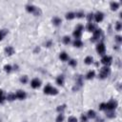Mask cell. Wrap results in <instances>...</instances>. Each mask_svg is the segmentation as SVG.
<instances>
[{
  "label": "cell",
  "instance_id": "cell-7",
  "mask_svg": "<svg viewBox=\"0 0 122 122\" xmlns=\"http://www.w3.org/2000/svg\"><path fill=\"white\" fill-rule=\"evenodd\" d=\"M112 56H110V55H104V56L101 58V63H102L104 66H106V67H109V66L112 64Z\"/></svg>",
  "mask_w": 122,
  "mask_h": 122
},
{
  "label": "cell",
  "instance_id": "cell-29",
  "mask_svg": "<svg viewBox=\"0 0 122 122\" xmlns=\"http://www.w3.org/2000/svg\"><path fill=\"white\" fill-rule=\"evenodd\" d=\"M20 82H21L22 84H26V83L28 82V76H27V75L21 76V77H20Z\"/></svg>",
  "mask_w": 122,
  "mask_h": 122
},
{
  "label": "cell",
  "instance_id": "cell-5",
  "mask_svg": "<svg viewBox=\"0 0 122 122\" xmlns=\"http://www.w3.org/2000/svg\"><path fill=\"white\" fill-rule=\"evenodd\" d=\"M84 30V27L82 25H77L76 26V28H75V30H74V31L72 33L75 39H80L81 38V36H82V30Z\"/></svg>",
  "mask_w": 122,
  "mask_h": 122
},
{
  "label": "cell",
  "instance_id": "cell-2",
  "mask_svg": "<svg viewBox=\"0 0 122 122\" xmlns=\"http://www.w3.org/2000/svg\"><path fill=\"white\" fill-rule=\"evenodd\" d=\"M44 93L49 94V95H56L58 93V91H57V89L53 88L51 85H47L44 88Z\"/></svg>",
  "mask_w": 122,
  "mask_h": 122
},
{
  "label": "cell",
  "instance_id": "cell-39",
  "mask_svg": "<svg viewBox=\"0 0 122 122\" xmlns=\"http://www.w3.org/2000/svg\"><path fill=\"white\" fill-rule=\"evenodd\" d=\"M99 110L105 111V103H101V104L99 105Z\"/></svg>",
  "mask_w": 122,
  "mask_h": 122
},
{
  "label": "cell",
  "instance_id": "cell-28",
  "mask_svg": "<svg viewBox=\"0 0 122 122\" xmlns=\"http://www.w3.org/2000/svg\"><path fill=\"white\" fill-rule=\"evenodd\" d=\"M7 33H8V30H0V41L4 38V36H5Z\"/></svg>",
  "mask_w": 122,
  "mask_h": 122
},
{
  "label": "cell",
  "instance_id": "cell-11",
  "mask_svg": "<svg viewBox=\"0 0 122 122\" xmlns=\"http://www.w3.org/2000/svg\"><path fill=\"white\" fill-rule=\"evenodd\" d=\"M15 96H16V98L19 99V100H24V99L27 97V94H26V92H25L24 91L19 90V91H17V92H15Z\"/></svg>",
  "mask_w": 122,
  "mask_h": 122
},
{
  "label": "cell",
  "instance_id": "cell-4",
  "mask_svg": "<svg viewBox=\"0 0 122 122\" xmlns=\"http://www.w3.org/2000/svg\"><path fill=\"white\" fill-rule=\"evenodd\" d=\"M110 73H111V69L109 68V67H103V68H101L100 69V72H99V77L101 78V79H105V78H107L109 75H110Z\"/></svg>",
  "mask_w": 122,
  "mask_h": 122
},
{
  "label": "cell",
  "instance_id": "cell-26",
  "mask_svg": "<svg viewBox=\"0 0 122 122\" xmlns=\"http://www.w3.org/2000/svg\"><path fill=\"white\" fill-rule=\"evenodd\" d=\"M63 120H64V114H63V113H59V114L57 115L55 121H56V122H63Z\"/></svg>",
  "mask_w": 122,
  "mask_h": 122
},
{
  "label": "cell",
  "instance_id": "cell-1",
  "mask_svg": "<svg viewBox=\"0 0 122 122\" xmlns=\"http://www.w3.org/2000/svg\"><path fill=\"white\" fill-rule=\"evenodd\" d=\"M117 101L114 99L110 100L108 103H105V111H114L117 108Z\"/></svg>",
  "mask_w": 122,
  "mask_h": 122
},
{
  "label": "cell",
  "instance_id": "cell-30",
  "mask_svg": "<svg viewBox=\"0 0 122 122\" xmlns=\"http://www.w3.org/2000/svg\"><path fill=\"white\" fill-rule=\"evenodd\" d=\"M4 70H5V71L6 72H10L11 71V70H12V68H11V66L10 65H5L4 66Z\"/></svg>",
  "mask_w": 122,
  "mask_h": 122
},
{
  "label": "cell",
  "instance_id": "cell-35",
  "mask_svg": "<svg viewBox=\"0 0 122 122\" xmlns=\"http://www.w3.org/2000/svg\"><path fill=\"white\" fill-rule=\"evenodd\" d=\"M68 122H77V118L74 116H70L68 119Z\"/></svg>",
  "mask_w": 122,
  "mask_h": 122
},
{
  "label": "cell",
  "instance_id": "cell-32",
  "mask_svg": "<svg viewBox=\"0 0 122 122\" xmlns=\"http://www.w3.org/2000/svg\"><path fill=\"white\" fill-rule=\"evenodd\" d=\"M5 97H4V95H3V91L2 90H0V104H2L4 101H5Z\"/></svg>",
  "mask_w": 122,
  "mask_h": 122
},
{
  "label": "cell",
  "instance_id": "cell-13",
  "mask_svg": "<svg viewBox=\"0 0 122 122\" xmlns=\"http://www.w3.org/2000/svg\"><path fill=\"white\" fill-rule=\"evenodd\" d=\"M86 29H87V30H88V31L93 32V31L95 30V25H94V24H92V22H89V23L87 24V26H86Z\"/></svg>",
  "mask_w": 122,
  "mask_h": 122
},
{
  "label": "cell",
  "instance_id": "cell-27",
  "mask_svg": "<svg viewBox=\"0 0 122 122\" xmlns=\"http://www.w3.org/2000/svg\"><path fill=\"white\" fill-rule=\"evenodd\" d=\"M69 65L71 66V67H76V65H77V61L75 60V59H71V60H69Z\"/></svg>",
  "mask_w": 122,
  "mask_h": 122
},
{
  "label": "cell",
  "instance_id": "cell-31",
  "mask_svg": "<svg viewBox=\"0 0 122 122\" xmlns=\"http://www.w3.org/2000/svg\"><path fill=\"white\" fill-rule=\"evenodd\" d=\"M107 116L110 118H112L115 116V113L113 112V111H107Z\"/></svg>",
  "mask_w": 122,
  "mask_h": 122
},
{
  "label": "cell",
  "instance_id": "cell-20",
  "mask_svg": "<svg viewBox=\"0 0 122 122\" xmlns=\"http://www.w3.org/2000/svg\"><path fill=\"white\" fill-rule=\"evenodd\" d=\"M94 76H95V71H89L88 73L86 74V78L89 79V80L90 79H92Z\"/></svg>",
  "mask_w": 122,
  "mask_h": 122
},
{
  "label": "cell",
  "instance_id": "cell-33",
  "mask_svg": "<svg viewBox=\"0 0 122 122\" xmlns=\"http://www.w3.org/2000/svg\"><path fill=\"white\" fill-rule=\"evenodd\" d=\"M75 17L82 18V17H84V13L82 11H77V12H75Z\"/></svg>",
  "mask_w": 122,
  "mask_h": 122
},
{
  "label": "cell",
  "instance_id": "cell-10",
  "mask_svg": "<svg viewBox=\"0 0 122 122\" xmlns=\"http://www.w3.org/2000/svg\"><path fill=\"white\" fill-rule=\"evenodd\" d=\"M30 86L32 89H37L41 86V81L38 79V78H33L31 81H30Z\"/></svg>",
  "mask_w": 122,
  "mask_h": 122
},
{
  "label": "cell",
  "instance_id": "cell-36",
  "mask_svg": "<svg viewBox=\"0 0 122 122\" xmlns=\"http://www.w3.org/2000/svg\"><path fill=\"white\" fill-rule=\"evenodd\" d=\"M121 28H122V26H121V23L118 21V22H116V26H115V30H121Z\"/></svg>",
  "mask_w": 122,
  "mask_h": 122
},
{
  "label": "cell",
  "instance_id": "cell-37",
  "mask_svg": "<svg viewBox=\"0 0 122 122\" xmlns=\"http://www.w3.org/2000/svg\"><path fill=\"white\" fill-rule=\"evenodd\" d=\"M115 41L120 44V43L122 42V37H121L120 35H116V36H115Z\"/></svg>",
  "mask_w": 122,
  "mask_h": 122
},
{
  "label": "cell",
  "instance_id": "cell-14",
  "mask_svg": "<svg viewBox=\"0 0 122 122\" xmlns=\"http://www.w3.org/2000/svg\"><path fill=\"white\" fill-rule=\"evenodd\" d=\"M64 82H65V77L63 75H58L56 78V84L59 86H63Z\"/></svg>",
  "mask_w": 122,
  "mask_h": 122
},
{
  "label": "cell",
  "instance_id": "cell-38",
  "mask_svg": "<svg viewBox=\"0 0 122 122\" xmlns=\"http://www.w3.org/2000/svg\"><path fill=\"white\" fill-rule=\"evenodd\" d=\"M87 120H88L87 115L86 114H82L81 115V122H87Z\"/></svg>",
  "mask_w": 122,
  "mask_h": 122
},
{
  "label": "cell",
  "instance_id": "cell-16",
  "mask_svg": "<svg viewBox=\"0 0 122 122\" xmlns=\"http://www.w3.org/2000/svg\"><path fill=\"white\" fill-rule=\"evenodd\" d=\"M61 23H62L61 18H59V17H57V16H54V17L52 18V24H53L54 26H59Z\"/></svg>",
  "mask_w": 122,
  "mask_h": 122
},
{
  "label": "cell",
  "instance_id": "cell-25",
  "mask_svg": "<svg viewBox=\"0 0 122 122\" xmlns=\"http://www.w3.org/2000/svg\"><path fill=\"white\" fill-rule=\"evenodd\" d=\"M62 40H63V43H64V44H66V45H68V44H70V43H71V38H70V36H68V35L64 36Z\"/></svg>",
  "mask_w": 122,
  "mask_h": 122
},
{
  "label": "cell",
  "instance_id": "cell-19",
  "mask_svg": "<svg viewBox=\"0 0 122 122\" xmlns=\"http://www.w3.org/2000/svg\"><path fill=\"white\" fill-rule=\"evenodd\" d=\"M59 58L61 61H68L69 60V55L66 52H61L59 55Z\"/></svg>",
  "mask_w": 122,
  "mask_h": 122
},
{
  "label": "cell",
  "instance_id": "cell-3",
  "mask_svg": "<svg viewBox=\"0 0 122 122\" xmlns=\"http://www.w3.org/2000/svg\"><path fill=\"white\" fill-rule=\"evenodd\" d=\"M26 10H27L28 12H31V13H33L35 15H40L42 13L41 12V10L39 8L33 6V5H27L26 6Z\"/></svg>",
  "mask_w": 122,
  "mask_h": 122
},
{
  "label": "cell",
  "instance_id": "cell-24",
  "mask_svg": "<svg viewBox=\"0 0 122 122\" xmlns=\"http://www.w3.org/2000/svg\"><path fill=\"white\" fill-rule=\"evenodd\" d=\"M65 109H66V105H60V106H58V107L56 108V111H57L59 113H63V112H64Z\"/></svg>",
  "mask_w": 122,
  "mask_h": 122
},
{
  "label": "cell",
  "instance_id": "cell-23",
  "mask_svg": "<svg viewBox=\"0 0 122 122\" xmlns=\"http://www.w3.org/2000/svg\"><path fill=\"white\" fill-rule=\"evenodd\" d=\"M84 62H85V64H87V65H91V64L93 62V58H92V56H87V57L85 58Z\"/></svg>",
  "mask_w": 122,
  "mask_h": 122
},
{
  "label": "cell",
  "instance_id": "cell-12",
  "mask_svg": "<svg viewBox=\"0 0 122 122\" xmlns=\"http://www.w3.org/2000/svg\"><path fill=\"white\" fill-rule=\"evenodd\" d=\"M14 52H15V51H14L13 47H11V46H8V47L5 48V53H6L7 55L10 56V55H12Z\"/></svg>",
  "mask_w": 122,
  "mask_h": 122
},
{
  "label": "cell",
  "instance_id": "cell-15",
  "mask_svg": "<svg viewBox=\"0 0 122 122\" xmlns=\"http://www.w3.org/2000/svg\"><path fill=\"white\" fill-rule=\"evenodd\" d=\"M110 7H111L112 10H116L119 8V3L116 2V1H112V2H111Z\"/></svg>",
  "mask_w": 122,
  "mask_h": 122
},
{
  "label": "cell",
  "instance_id": "cell-8",
  "mask_svg": "<svg viewBox=\"0 0 122 122\" xmlns=\"http://www.w3.org/2000/svg\"><path fill=\"white\" fill-rule=\"evenodd\" d=\"M96 51L100 54V55H104L106 52V47L104 45V43H98L96 46Z\"/></svg>",
  "mask_w": 122,
  "mask_h": 122
},
{
  "label": "cell",
  "instance_id": "cell-9",
  "mask_svg": "<svg viewBox=\"0 0 122 122\" xmlns=\"http://www.w3.org/2000/svg\"><path fill=\"white\" fill-rule=\"evenodd\" d=\"M93 19H94L97 23L103 21V19H104V13L101 12V11H97V12H95V13L93 14Z\"/></svg>",
  "mask_w": 122,
  "mask_h": 122
},
{
  "label": "cell",
  "instance_id": "cell-18",
  "mask_svg": "<svg viewBox=\"0 0 122 122\" xmlns=\"http://www.w3.org/2000/svg\"><path fill=\"white\" fill-rule=\"evenodd\" d=\"M73 46H74L75 48H81V47L83 46V42H82L80 39H75V40L73 41Z\"/></svg>",
  "mask_w": 122,
  "mask_h": 122
},
{
  "label": "cell",
  "instance_id": "cell-17",
  "mask_svg": "<svg viewBox=\"0 0 122 122\" xmlns=\"http://www.w3.org/2000/svg\"><path fill=\"white\" fill-rule=\"evenodd\" d=\"M86 115H87L88 118H95L96 117V112L93 110H90Z\"/></svg>",
  "mask_w": 122,
  "mask_h": 122
},
{
  "label": "cell",
  "instance_id": "cell-34",
  "mask_svg": "<svg viewBox=\"0 0 122 122\" xmlns=\"http://www.w3.org/2000/svg\"><path fill=\"white\" fill-rule=\"evenodd\" d=\"M93 19V13H89L87 15V20L88 22H92V20Z\"/></svg>",
  "mask_w": 122,
  "mask_h": 122
},
{
  "label": "cell",
  "instance_id": "cell-21",
  "mask_svg": "<svg viewBox=\"0 0 122 122\" xmlns=\"http://www.w3.org/2000/svg\"><path fill=\"white\" fill-rule=\"evenodd\" d=\"M6 99H7V100H9V101H13V100H15V99H16L15 93H12V92L8 93V95H7Z\"/></svg>",
  "mask_w": 122,
  "mask_h": 122
},
{
  "label": "cell",
  "instance_id": "cell-22",
  "mask_svg": "<svg viewBox=\"0 0 122 122\" xmlns=\"http://www.w3.org/2000/svg\"><path fill=\"white\" fill-rule=\"evenodd\" d=\"M75 17V13L74 12H67L66 13V19H68V20H71V19H73Z\"/></svg>",
  "mask_w": 122,
  "mask_h": 122
},
{
  "label": "cell",
  "instance_id": "cell-6",
  "mask_svg": "<svg viewBox=\"0 0 122 122\" xmlns=\"http://www.w3.org/2000/svg\"><path fill=\"white\" fill-rule=\"evenodd\" d=\"M93 35L92 37L91 38V41L92 42H96L99 40V38L102 36V30L101 29H95V30L92 32Z\"/></svg>",
  "mask_w": 122,
  "mask_h": 122
},
{
  "label": "cell",
  "instance_id": "cell-40",
  "mask_svg": "<svg viewBox=\"0 0 122 122\" xmlns=\"http://www.w3.org/2000/svg\"><path fill=\"white\" fill-rule=\"evenodd\" d=\"M46 45H47V47H50V46L51 45V42H48V43H47Z\"/></svg>",
  "mask_w": 122,
  "mask_h": 122
}]
</instances>
